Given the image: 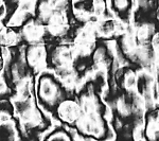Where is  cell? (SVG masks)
<instances>
[{"instance_id":"9c48e42d","label":"cell","mask_w":159,"mask_h":141,"mask_svg":"<svg viewBox=\"0 0 159 141\" xmlns=\"http://www.w3.org/2000/svg\"><path fill=\"white\" fill-rule=\"evenodd\" d=\"M157 116H158V118H159V111H158V112H157Z\"/></svg>"},{"instance_id":"8992f818","label":"cell","mask_w":159,"mask_h":141,"mask_svg":"<svg viewBox=\"0 0 159 141\" xmlns=\"http://www.w3.org/2000/svg\"><path fill=\"white\" fill-rule=\"evenodd\" d=\"M116 29V21L114 19H105L100 25V31L103 33L104 35H109Z\"/></svg>"},{"instance_id":"6da1fadb","label":"cell","mask_w":159,"mask_h":141,"mask_svg":"<svg viewBox=\"0 0 159 141\" xmlns=\"http://www.w3.org/2000/svg\"><path fill=\"white\" fill-rule=\"evenodd\" d=\"M103 2L78 1L73 3V12L81 19H89L93 16H99L103 12Z\"/></svg>"},{"instance_id":"ba28073f","label":"cell","mask_w":159,"mask_h":141,"mask_svg":"<svg viewBox=\"0 0 159 141\" xmlns=\"http://www.w3.org/2000/svg\"><path fill=\"white\" fill-rule=\"evenodd\" d=\"M48 141H71L69 136L64 132H57L52 136H50Z\"/></svg>"},{"instance_id":"52a82bcc","label":"cell","mask_w":159,"mask_h":141,"mask_svg":"<svg viewBox=\"0 0 159 141\" xmlns=\"http://www.w3.org/2000/svg\"><path fill=\"white\" fill-rule=\"evenodd\" d=\"M15 134L11 125H2L1 127V141H14Z\"/></svg>"},{"instance_id":"5b68a950","label":"cell","mask_w":159,"mask_h":141,"mask_svg":"<svg viewBox=\"0 0 159 141\" xmlns=\"http://www.w3.org/2000/svg\"><path fill=\"white\" fill-rule=\"evenodd\" d=\"M17 40V34L15 33V31H13L12 29H7L2 30L1 32V43H4L6 46H11L16 43Z\"/></svg>"},{"instance_id":"277c9868","label":"cell","mask_w":159,"mask_h":141,"mask_svg":"<svg viewBox=\"0 0 159 141\" xmlns=\"http://www.w3.org/2000/svg\"><path fill=\"white\" fill-rule=\"evenodd\" d=\"M145 138L148 141H159V118H150L145 125Z\"/></svg>"},{"instance_id":"3957f363","label":"cell","mask_w":159,"mask_h":141,"mask_svg":"<svg viewBox=\"0 0 159 141\" xmlns=\"http://www.w3.org/2000/svg\"><path fill=\"white\" fill-rule=\"evenodd\" d=\"M58 94V85L50 78V75H47L46 78H43L39 82V96L45 101H52Z\"/></svg>"},{"instance_id":"7a4b0ae2","label":"cell","mask_w":159,"mask_h":141,"mask_svg":"<svg viewBox=\"0 0 159 141\" xmlns=\"http://www.w3.org/2000/svg\"><path fill=\"white\" fill-rule=\"evenodd\" d=\"M57 115L60 119L63 120L64 122L72 124L79 120L80 116H81V109L74 101L67 100V101H63L58 105Z\"/></svg>"}]
</instances>
